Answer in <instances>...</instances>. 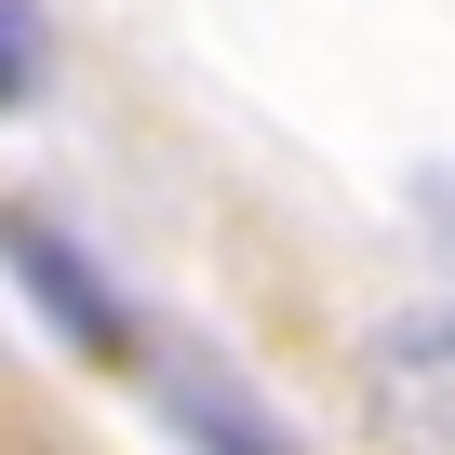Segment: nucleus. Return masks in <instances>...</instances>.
<instances>
[{
    "label": "nucleus",
    "mask_w": 455,
    "mask_h": 455,
    "mask_svg": "<svg viewBox=\"0 0 455 455\" xmlns=\"http://www.w3.org/2000/svg\"><path fill=\"white\" fill-rule=\"evenodd\" d=\"M415 214H428V228H442V255H455V174H442V161H428V174H415Z\"/></svg>",
    "instance_id": "5"
},
{
    "label": "nucleus",
    "mask_w": 455,
    "mask_h": 455,
    "mask_svg": "<svg viewBox=\"0 0 455 455\" xmlns=\"http://www.w3.org/2000/svg\"><path fill=\"white\" fill-rule=\"evenodd\" d=\"M0 255L28 268V295H41V308H54V322H68L81 348H134V322H121V295H108V268H94V255L68 242L54 214H28V201H14V214H0Z\"/></svg>",
    "instance_id": "2"
},
{
    "label": "nucleus",
    "mask_w": 455,
    "mask_h": 455,
    "mask_svg": "<svg viewBox=\"0 0 455 455\" xmlns=\"http://www.w3.org/2000/svg\"><path fill=\"white\" fill-rule=\"evenodd\" d=\"M161 402H174V428H188L201 455H295V442H282V428H268L242 388H228L214 362H174V375H161Z\"/></svg>",
    "instance_id": "3"
},
{
    "label": "nucleus",
    "mask_w": 455,
    "mask_h": 455,
    "mask_svg": "<svg viewBox=\"0 0 455 455\" xmlns=\"http://www.w3.org/2000/svg\"><path fill=\"white\" fill-rule=\"evenodd\" d=\"M362 388L402 455H455V308H402L362 335Z\"/></svg>",
    "instance_id": "1"
},
{
    "label": "nucleus",
    "mask_w": 455,
    "mask_h": 455,
    "mask_svg": "<svg viewBox=\"0 0 455 455\" xmlns=\"http://www.w3.org/2000/svg\"><path fill=\"white\" fill-rule=\"evenodd\" d=\"M41 81V14H28V0H0V108H14Z\"/></svg>",
    "instance_id": "4"
}]
</instances>
